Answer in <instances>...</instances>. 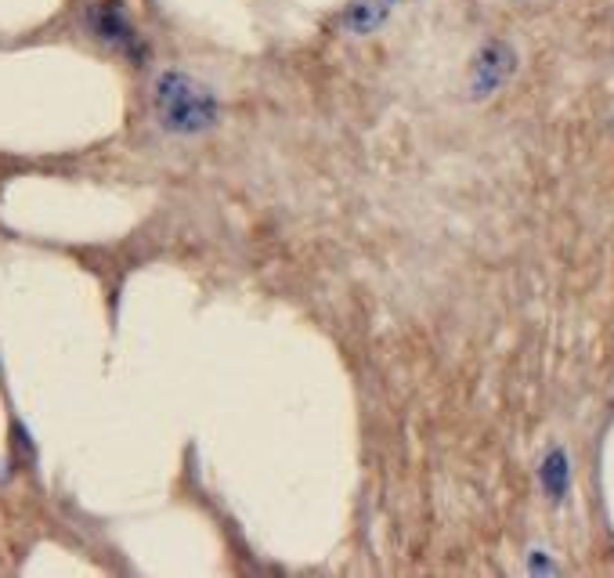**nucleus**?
<instances>
[{
	"label": "nucleus",
	"mask_w": 614,
	"mask_h": 578,
	"mask_svg": "<svg viewBox=\"0 0 614 578\" xmlns=\"http://www.w3.org/2000/svg\"><path fill=\"white\" fill-rule=\"evenodd\" d=\"M152 98H156L160 127L170 134L196 138V134L214 131L221 120V105L214 98V91L203 87L188 73H177V69H167V73L156 76Z\"/></svg>",
	"instance_id": "obj_1"
},
{
	"label": "nucleus",
	"mask_w": 614,
	"mask_h": 578,
	"mask_svg": "<svg viewBox=\"0 0 614 578\" xmlns=\"http://www.w3.org/2000/svg\"><path fill=\"white\" fill-rule=\"evenodd\" d=\"M513 73H517V51H513V44L488 40L474 55V62H470V80H467L470 98H474V102H488L492 94H499L506 84H510Z\"/></svg>",
	"instance_id": "obj_2"
},
{
	"label": "nucleus",
	"mask_w": 614,
	"mask_h": 578,
	"mask_svg": "<svg viewBox=\"0 0 614 578\" xmlns=\"http://www.w3.org/2000/svg\"><path fill=\"white\" fill-rule=\"evenodd\" d=\"M91 30H94V37L116 47V51L138 55V30L131 26L127 11L116 4V0H102V4L91 8Z\"/></svg>",
	"instance_id": "obj_3"
},
{
	"label": "nucleus",
	"mask_w": 614,
	"mask_h": 578,
	"mask_svg": "<svg viewBox=\"0 0 614 578\" xmlns=\"http://www.w3.org/2000/svg\"><path fill=\"white\" fill-rule=\"evenodd\" d=\"M401 4V0H351L344 11V30L351 37H369L391 19V11Z\"/></svg>",
	"instance_id": "obj_4"
},
{
	"label": "nucleus",
	"mask_w": 614,
	"mask_h": 578,
	"mask_svg": "<svg viewBox=\"0 0 614 578\" xmlns=\"http://www.w3.org/2000/svg\"><path fill=\"white\" fill-rule=\"evenodd\" d=\"M539 481H542V492H546L553 503H560L564 495H568V488H571V459H568L564 448H553V452L542 459Z\"/></svg>",
	"instance_id": "obj_5"
},
{
	"label": "nucleus",
	"mask_w": 614,
	"mask_h": 578,
	"mask_svg": "<svg viewBox=\"0 0 614 578\" xmlns=\"http://www.w3.org/2000/svg\"><path fill=\"white\" fill-rule=\"evenodd\" d=\"M531 571H553V564H546V557H542V550L531 553Z\"/></svg>",
	"instance_id": "obj_6"
}]
</instances>
